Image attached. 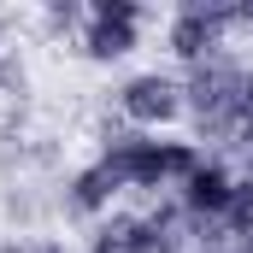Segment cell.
Returning a JSON list of instances; mask_svg holds the SVG:
<instances>
[{
	"mask_svg": "<svg viewBox=\"0 0 253 253\" xmlns=\"http://www.w3.org/2000/svg\"><path fill=\"white\" fill-rule=\"evenodd\" d=\"M6 253H65V242H47V236H30V242H12Z\"/></svg>",
	"mask_w": 253,
	"mask_h": 253,
	"instance_id": "52a82bcc",
	"label": "cell"
},
{
	"mask_svg": "<svg viewBox=\"0 0 253 253\" xmlns=\"http://www.w3.org/2000/svg\"><path fill=\"white\" fill-rule=\"evenodd\" d=\"M230 18H218V12H183L177 24H171V47L183 53V59L206 65L212 59V47H218V30H224Z\"/></svg>",
	"mask_w": 253,
	"mask_h": 253,
	"instance_id": "3957f363",
	"label": "cell"
},
{
	"mask_svg": "<svg viewBox=\"0 0 253 253\" xmlns=\"http://www.w3.org/2000/svg\"><path fill=\"white\" fill-rule=\"evenodd\" d=\"M230 200H236V183H230L218 165H200L189 183H183V206H189V212H212V218H224Z\"/></svg>",
	"mask_w": 253,
	"mask_h": 253,
	"instance_id": "277c9868",
	"label": "cell"
},
{
	"mask_svg": "<svg viewBox=\"0 0 253 253\" xmlns=\"http://www.w3.org/2000/svg\"><path fill=\"white\" fill-rule=\"evenodd\" d=\"M112 194H118V177H112L106 165H94V171H83V177L71 183L65 206H71V212H100V206H106Z\"/></svg>",
	"mask_w": 253,
	"mask_h": 253,
	"instance_id": "5b68a950",
	"label": "cell"
},
{
	"mask_svg": "<svg viewBox=\"0 0 253 253\" xmlns=\"http://www.w3.org/2000/svg\"><path fill=\"white\" fill-rule=\"evenodd\" d=\"M135 6L129 0H112V6H100L94 12V24H88V53L94 59H118V53H129L135 47Z\"/></svg>",
	"mask_w": 253,
	"mask_h": 253,
	"instance_id": "7a4b0ae2",
	"label": "cell"
},
{
	"mask_svg": "<svg viewBox=\"0 0 253 253\" xmlns=\"http://www.w3.org/2000/svg\"><path fill=\"white\" fill-rule=\"evenodd\" d=\"M18 88H24V71H18V59L0 47V94H18Z\"/></svg>",
	"mask_w": 253,
	"mask_h": 253,
	"instance_id": "8992f818",
	"label": "cell"
},
{
	"mask_svg": "<svg viewBox=\"0 0 253 253\" xmlns=\"http://www.w3.org/2000/svg\"><path fill=\"white\" fill-rule=\"evenodd\" d=\"M124 112L135 118V124H165V118L183 112V88H177L171 77H159V71L129 77L124 83Z\"/></svg>",
	"mask_w": 253,
	"mask_h": 253,
	"instance_id": "6da1fadb",
	"label": "cell"
}]
</instances>
